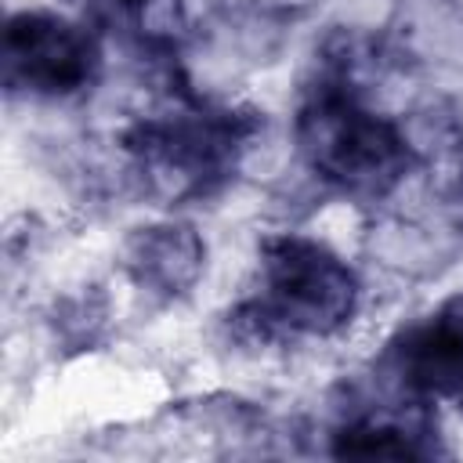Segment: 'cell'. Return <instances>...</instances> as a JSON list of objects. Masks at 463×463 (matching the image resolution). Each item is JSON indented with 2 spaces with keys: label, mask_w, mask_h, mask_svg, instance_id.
<instances>
[{
  "label": "cell",
  "mask_w": 463,
  "mask_h": 463,
  "mask_svg": "<svg viewBox=\"0 0 463 463\" xmlns=\"http://www.w3.org/2000/svg\"><path fill=\"white\" fill-rule=\"evenodd\" d=\"M271 293L286 322L322 326L326 318H340L351 307V279L347 271L322 257L315 246H282L271 260Z\"/></svg>",
  "instance_id": "1"
},
{
  "label": "cell",
  "mask_w": 463,
  "mask_h": 463,
  "mask_svg": "<svg viewBox=\"0 0 463 463\" xmlns=\"http://www.w3.org/2000/svg\"><path fill=\"white\" fill-rule=\"evenodd\" d=\"M7 58H11V69L25 72L29 83L47 87V90H69L72 83L83 80L90 51H87V40L72 25L58 18L25 14L11 22Z\"/></svg>",
  "instance_id": "2"
},
{
  "label": "cell",
  "mask_w": 463,
  "mask_h": 463,
  "mask_svg": "<svg viewBox=\"0 0 463 463\" xmlns=\"http://www.w3.org/2000/svg\"><path fill=\"white\" fill-rule=\"evenodd\" d=\"M318 163L340 177H373L394 156V137L365 112H322L318 123Z\"/></svg>",
  "instance_id": "3"
}]
</instances>
